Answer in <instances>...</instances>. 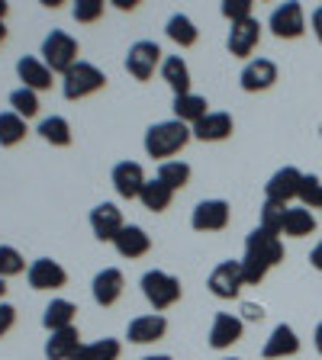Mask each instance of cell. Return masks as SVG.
I'll return each mask as SVG.
<instances>
[{
  "instance_id": "48",
  "label": "cell",
  "mask_w": 322,
  "mask_h": 360,
  "mask_svg": "<svg viewBox=\"0 0 322 360\" xmlns=\"http://www.w3.org/2000/svg\"><path fill=\"white\" fill-rule=\"evenodd\" d=\"M4 39H7V26H4V22H0V42H4Z\"/></svg>"
},
{
  "instance_id": "35",
  "label": "cell",
  "mask_w": 322,
  "mask_h": 360,
  "mask_svg": "<svg viewBox=\"0 0 322 360\" xmlns=\"http://www.w3.org/2000/svg\"><path fill=\"white\" fill-rule=\"evenodd\" d=\"M10 106H13L16 116H23V120H32L39 112V94L30 87H16L13 94H10Z\"/></svg>"
},
{
  "instance_id": "24",
  "label": "cell",
  "mask_w": 322,
  "mask_h": 360,
  "mask_svg": "<svg viewBox=\"0 0 322 360\" xmlns=\"http://www.w3.org/2000/svg\"><path fill=\"white\" fill-rule=\"evenodd\" d=\"M161 77H165V84L174 90V97L190 94V68L180 55H168V58L161 61Z\"/></svg>"
},
{
  "instance_id": "18",
  "label": "cell",
  "mask_w": 322,
  "mask_h": 360,
  "mask_svg": "<svg viewBox=\"0 0 322 360\" xmlns=\"http://www.w3.org/2000/svg\"><path fill=\"white\" fill-rule=\"evenodd\" d=\"M168 331V322L165 315H139V319H132L126 328V338L132 341V345H155V341H161Z\"/></svg>"
},
{
  "instance_id": "52",
  "label": "cell",
  "mask_w": 322,
  "mask_h": 360,
  "mask_svg": "<svg viewBox=\"0 0 322 360\" xmlns=\"http://www.w3.org/2000/svg\"><path fill=\"white\" fill-rule=\"evenodd\" d=\"M319 132H322V129H319Z\"/></svg>"
},
{
  "instance_id": "22",
  "label": "cell",
  "mask_w": 322,
  "mask_h": 360,
  "mask_svg": "<svg viewBox=\"0 0 322 360\" xmlns=\"http://www.w3.org/2000/svg\"><path fill=\"white\" fill-rule=\"evenodd\" d=\"M116 251H120L123 257H129V261H135V257H142L149 255V248H151V238L149 232H145L142 225H126L120 235H116Z\"/></svg>"
},
{
  "instance_id": "5",
  "label": "cell",
  "mask_w": 322,
  "mask_h": 360,
  "mask_svg": "<svg viewBox=\"0 0 322 360\" xmlns=\"http://www.w3.org/2000/svg\"><path fill=\"white\" fill-rule=\"evenodd\" d=\"M161 61H165L161 58V45L149 42V39H139V42L129 45V52H126V71L135 81H149Z\"/></svg>"
},
{
  "instance_id": "4",
  "label": "cell",
  "mask_w": 322,
  "mask_h": 360,
  "mask_svg": "<svg viewBox=\"0 0 322 360\" xmlns=\"http://www.w3.org/2000/svg\"><path fill=\"white\" fill-rule=\"evenodd\" d=\"M142 292L155 312H165L180 300V280L165 274V270H149L142 277Z\"/></svg>"
},
{
  "instance_id": "43",
  "label": "cell",
  "mask_w": 322,
  "mask_h": 360,
  "mask_svg": "<svg viewBox=\"0 0 322 360\" xmlns=\"http://www.w3.org/2000/svg\"><path fill=\"white\" fill-rule=\"evenodd\" d=\"M309 264H313V267H316V270H319V274H322V241H319V245L313 248V251H309Z\"/></svg>"
},
{
  "instance_id": "50",
  "label": "cell",
  "mask_w": 322,
  "mask_h": 360,
  "mask_svg": "<svg viewBox=\"0 0 322 360\" xmlns=\"http://www.w3.org/2000/svg\"><path fill=\"white\" fill-rule=\"evenodd\" d=\"M319 210H322V200H319Z\"/></svg>"
},
{
  "instance_id": "6",
  "label": "cell",
  "mask_w": 322,
  "mask_h": 360,
  "mask_svg": "<svg viewBox=\"0 0 322 360\" xmlns=\"http://www.w3.org/2000/svg\"><path fill=\"white\" fill-rule=\"evenodd\" d=\"M210 292L216 300H235L245 286V277H242V261H223L213 267L210 274Z\"/></svg>"
},
{
  "instance_id": "20",
  "label": "cell",
  "mask_w": 322,
  "mask_h": 360,
  "mask_svg": "<svg viewBox=\"0 0 322 360\" xmlns=\"http://www.w3.org/2000/svg\"><path fill=\"white\" fill-rule=\"evenodd\" d=\"M16 75H20L23 87L30 90H49L52 87V71H49V65L39 58H32V55H23L20 61H16Z\"/></svg>"
},
{
  "instance_id": "15",
  "label": "cell",
  "mask_w": 322,
  "mask_h": 360,
  "mask_svg": "<svg viewBox=\"0 0 322 360\" xmlns=\"http://www.w3.org/2000/svg\"><path fill=\"white\" fill-rule=\"evenodd\" d=\"M123 286H126V277H123L120 267H104L90 283V292H94V302L97 306H113V302L123 296Z\"/></svg>"
},
{
  "instance_id": "47",
  "label": "cell",
  "mask_w": 322,
  "mask_h": 360,
  "mask_svg": "<svg viewBox=\"0 0 322 360\" xmlns=\"http://www.w3.org/2000/svg\"><path fill=\"white\" fill-rule=\"evenodd\" d=\"M7 10H10V7H7V4H4V0H0V22H4V16H7Z\"/></svg>"
},
{
  "instance_id": "49",
  "label": "cell",
  "mask_w": 322,
  "mask_h": 360,
  "mask_svg": "<svg viewBox=\"0 0 322 360\" xmlns=\"http://www.w3.org/2000/svg\"><path fill=\"white\" fill-rule=\"evenodd\" d=\"M4 292H7V280H0V300H4Z\"/></svg>"
},
{
  "instance_id": "40",
  "label": "cell",
  "mask_w": 322,
  "mask_h": 360,
  "mask_svg": "<svg viewBox=\"0 0 322 360\" xmlns=\"http://www.w3.org/2000/svg\"><path fill=\"white\" fill-rule=\"evenodd\" d=\"M13 322H16V309L10 302H0V338L13 328Z\"/></svg>"
},
{
  "instance_id": "1",
  "label": "cell",
  "mask_w": 322,
  "mask_h": 360,
  "mask_svg": "<svg viewBox=\"0 0 322 360\" xmlns=\"http://www.w3.org/2000/svg\"><path fill=\"white\" fill-rule=\"evenodd\" d=\"M190 139H194V129L184 126L180 120L155 122V126H149V132H145V155L158 158V161L165 165V158L178 155V151L184 148Z\"/></svg>"
},
{
  "instance_id": "32",
  "label": "cell",
  "mask_w": 322,
  "mask_h": 360,
  "mask_svg": "<svg viewBox=\"0 0 322 360\" xmlns=\"http://www.w3.org/2000/svg\"><path fill=\"white\" fill-rule=\"evenodd\" d=\"M23 139H26V120L16 116L13 110L0 112V145H4V148H13V145H20Z\"/></svg>"
},
{
  "instance_id": "17",
  "label": "cell",
  "mask_w": 322,
  "mask_h": 360,
  "mask_svg": "<svg viewBox=\"0 0 322 360\" xmlns=\"http://www.w3.org/2000/svg\"><path fill=\"white\" fill-rule=\"evenodd\" d=\"M90 229L100 241H116V235L126 229V222H123V212L113 202H100L90 210Z\"/></svg>"
},
{
  "instance_id": "41",
  "label": "cell",
  "mask_w": 322,
  "mask_h": 360,
  "mask_svg": "<svg viewBox=\"0 0 322 360\" xmlns=\"http://www.w3.org/2000/svg\"><path fill=\"white\" fill-rule=\"evenodd\" d=\"M242 315H245L248 322H261V319H264V309L255 306V302H245V306H242Z\"/></svg>"
},
{
  "instance_id": "36",
  "label": "cell",
  "mask_w": 322,
  "mask_h": 360,
  "mask_svg": "<svg viewBox=\"0 0 322 360\" xmlns=\"http://www.w3.org/2000/svg\"><path fill=\"white\" fill-rule=\"evenodd\" d=\"M23 270H26V261H23L20 251L10 248V245H0V280L16 277V274H23Z\"/></svg>"
},
{
  "instance_id": "33",
  "label": "cell",
  "mask_w": 322,
  "mask_h": 360,
  "mask_svg": "<svg viewBox=\"0 0 322 360\" xmlns=\"http://www.w3.org/2000/svg\"><path fill=\"white\" fill-rule=\"evenodd\" d=\"M158 180L168 184L178 193V190H184L190 184V165H184V161H165V165H158Z\"/></svg>"
},
{
  "instance_id": "16",
  "label": "cell",
  "mask_w": 322,
  "mask_h": 360,
  "mask_svg": "<svg viewBox=\"0 0 322 360\" xmlns=\"http://www.w3.org/2000/svg\"><path fill=\"white\" fill-rule=\"evenodd\" d=\"M242 331H245V322L233 312H219L210 325V347L213 351H225L233 347L235 341H242Z\"/></svg>"
},
{
  "instance_id": "2",
  "label": "cell",
  "mask_w": 322,
  "mask_h": 360,
  "mask_svg": "<svg viewBox=\"0 0 322 360\" xmlns=\"http://www.w3.org/2000/svg\"><path fill=\"white\" fill-rule=\"evenodd\" d=\"M42 61L49 65L52 75L55 71H58V75H68V71L81 61L78 58V39L68 36V32H61V30H52L42 42Z\"/></svg>"
},
{
  "instance_id": "12",
  "label": "cell",
  "mask_w": 322,
  "mask_h": 360,
  "mask_svg": "<svg viewBox=\"0 0 322 360\" xmlns=\"http://www.w3.org/2000/svg\"><path fill=\"white\" fill-rule=\"evenodd\" d=\"M258 42H261V22L252 16V20H242V22H233V30H229V39H225V45H229V52L235 55V58H248V55L258 49Z\"/></svg>"
},
{
  "instance_id": "38",
  "label": "cell",
  "mask_w": 322,
  "mask_h": 360,
  "mask_svg": "<svg viewBox=\"0 0 322 360\" xmlns=\"http://www.w3.org/2000/svg\"><path fill=\"white\" fill-rule=\"evenodd\" d=\"M71 13L78 22H97L104 16V0H78Z\"/></svg>"
},
{
  "instance_id": "19",
  "label": "cell",
  "mask_w": 322,
  "mask_h": 360,
  "mask_svg": "<svg viewBox=\"0 0 322 360\" xmlns=\"http://www.w3.org/2000/svg\"><path fill=\"white\" fill-rule=\"evenodd\" d=\"M293 354H300V338L290 325H278V328L271 331V338L264 341L261 347V357L264 360H280V357H293Z\"/></svg>"
},
{
  "instance_id": "8",
  "label": "cell",
  "mask_w": 322,
  "mask_h": 360,
  "mask_svg": "<svg viewBox=\"0 0 322 360\" xmlns=\"http://www.w3.org/2000/svg\"><path fill=\"white\" fill-rule=\"evenodd\" d=\"M229 216H233V210H229L225 200H203V202H197L190 225H194L197 232H223L225 225H229Z\"/></svg>"
},
{
  "instance_id": "42",
  "label": "cell",
  "mask_w": 322,
  "mask_h": 360,
  "mask_svg": "<svg viewBox=\"0 0 322 360\" xmlns=\"http://www.w3.org/2000/svg\"><path fill=\"white\" fill-rule=\"evenodd\" d=\"M309 22H313V32H316V39L322 42V7H316L313 10V16H309Z\"/></svg>"
},
{
  "instance_id": "39",
  "label": "cell",
  "mask_w": 322,
  "mask_h": 360,
  "mask_svg": "<svg viewBox=\"0 0 322 360\" xmlns=\"http://www.w3.org/2000/svg\"><path fill=\"white\" fill-rule=\"evenodd\" d=\"M223 16L229 22L252 20V0H223Z\"/></svg>"
},
{
  "instance_id": "31",
  "label": "cell",
  "mask_w": 322,
  "mask_h": 360,
  "mask_svg": "<svg viewBox=\"0 0 322 360\" xmlns=\"http://www.w3.org/2000/svg\"><path fill=\"white\" fill-rule=\"evenodd\" d=\"M39 135H42L49 145H58V148L71 145V126H68L65 116H45V120L39 122Z\"/></svg>"
},
{
  "instance_id": "28",
  "label": "cell",
  "mask_w": 322,
  "mask_h": 360,
  "mask_svg": "<svg viewBox=\"0 0 322 360\" xmlns=\"http://www.w3.org/2000/svg\"><path fill=\"white\" fill-rule=\"evenodd\" d=\"M120 354H123V345L116 338H100L94 345H84L75 357L68 360H120Z\"/></svg>"
},
{
  "instance_id": "34",
  "label": "cell",
  "mask_w": 322,
  "mask_h": 360,
  "mask_svg": "<svg viewBox=\"0 0 322 360\" xmlns=\"http://www.w3.org/2000/svg\"><path fill=\"white\" fill-rule=\"evenodd\" d=\"M287 210L290 206H280V202H271V200H264V206H261V225L258 229H264V232H271V235H284V222H287Z\"/></svg>"
},
{
  "instance_id": "26",
  "label": "cell",
  "mask_w": 322,
  "mask_h": 360,
  "mask_svg": "<svg viewBox=\"0 0 322 360\" xmlns=\"http://www.w3.org/2000/svg\"><path fill=\"white\" fill-rule=\"evenodd\" d=\"M75 315H78V306H75V302L52 300L49 306H45V312H42V325L49 328V335H52V331L71 328V325H75Z\"/></svg>"
},
{
  "instance_id": "14",
  "label": "cell",
  "mask_w": 322,
  "mask_h": 360,
  "mask_svg": "<svg viewBox=\"0 0 322 360\" xmlns=\"http://www.w3.org/2000/svg\"><path fill=\"white\" fill-rule=\"evenodd\" d=\"M300 184H303V174L297 171V167H280V171L264 184V196H268L271 202L287 206L293 196H300Z\"/></svg>"
},
{
  "instance_id": "27",
  "label": "cell",
  "mask_w": 322,
  "mask_h": 360,
  "mask_svg": "<svg viewBox=\"0 0 322 360\" xmlns=\"http://www.w3.org/2000/svg\"><path fill=\"white\" fill-rule=\"evenodd\" d=\"M139 200H142L145 210H151V212H165L168 206H171V200H174V190L155 177V180H149V184L142 187V196H139Z\"/></svg>"
},
{
  "instance_id": "30",
  "label": "cell",
  "mask_w": 322,
  "mask_h": 360,
  "mask_svg": "<svg viewBox=\"0 0 322 360\" xmlns=\"http://www.w3.org/2000/svg\"><path fill=\"white\" fill-rule=\"evenodd\" d=\"M165 32H168V39L171 42H178L180 49H190V45H197V26H194V20L190 16H184V13H174L171 20H168V26H165Z\"/></svg>"
},
{
  "instance_id": "44",
  "label": "cell",
  "mask_w": 322,
  "mask_h": 360,
  "mask_svg": "<svg viewBox=\"0 0 322 360\" xmlns=\"http://www.w3.org/2000/svg\"><path fill=\"white\" fill-rule=\"evenodd\" d=\"M113 7H120V10H132L135 7V0H110Z\"/></svg>"
},
{
  "instance_id": "7",
  "label": "cell",
  "mask_w": 322,
  "mask_h": 360,
  "mask_svg": "<svg viewBox=\"0 0 322 360\" xmlns=\"http://www.w3.org/2000/svg\"><path fill=\"white\" fill-rule=\"evenodd\" d=\"M268 26L278 39H300L303 30H306V13H303V7L297 0H290V4H280V7L271 13Z\"/></svg>"
},
{
  "instance_id": "29",
  "label": "cell",
  "mask_w": 322,
  "mask_h": 360,
  "mask_svg": "<svg viewBox=\"0 0 322 360\" xmlns=\"http://www.w3.org/2000/svg\"><path fill=\"white\" fill-rule=\"evenodd\" d=\"M316 232V216L306 210V206H293L287 210V222H284V235L290 238H306V235Z\"/></svg>"
},
{
  "instance_id": "37",
  "label": "cell",
  "mask_w": 322,
  "mask_h": 360,
  "mask_svg": "<svg viewBox=\"0 0 322 360\" xmlns=\"http://www.w3.org/2000/svg\"><path fill=\"white\" fill-rule=\"evenodd\" d=\"M297 200L306 206V210H319V200H322V180L316 174H303V184H300V196Z\"/></svg>"
},
{
  "instance_id": "21",
  "label": "cell",
  "mask_w": 322,
  "mask_h": 360,
  "mask_svg": "<svg viewBox=\"0 0 322 360\" xmlns=\"http://www.w3.org/2000/svg\"><path fill=\"white\" fill-rule=\"evenodd\" d=\"M81 347H84L81 335H78V328L71 325V328H61V331H52V335H49V341H45V357L68 360V357H75Z\"/></svg>"
},
{
  "instance_id": "51",
  "label": "cell",
  "mask_w": 322,
  "mask_h": 360,
  "mask_svg": "<svg viewBox=\"0 0 322 360\" xmlns=\"http://www.w3.org/2000/svg\"><path fill=\"white\" fill-rule=\"evenodd\" d=\"M225 360H235V357H225Z\"/></svg>"
},
{
  "instance_id": "45",
  "label": "cell",
  "mask_w": 322,
  "mask_h": 360,
  "mask_svg": "<svg viewBox=\"0 0 322 360\" xmlns=\"http://www.w3.org/2000/svg\"><path fill=\"white\" fill-rule=\"evenodd\" d=\"M313 341H316V351L322 354V322L316 325V335H313Z\"/></svg>"
},
{
  "instance_id": "9",
  "label": "cell",
  "mask_w": 322,
  "mask_h": 360,
  "mask_svg": "<svg viewBox=\"0 0 322 360\" xmlns=\"http://www.w3.org/2000/svg\"><path fill=\"white\" fill-rule=\"evenodd\" d=\"M245 255L258 257V261H264L268 267H278L280 261H284V241L278 238V235L264 232V229H255V232L245 238Z\"/></svg>"
},
{
  "instance_id": "10",
  "label": "cell",
  "mask_w": 322,
  "mask_h": 360,
  "mask_svg": "<svg viewBox=\"0 0 322 360\" xmlns=\"http://www.w3.org/2000/svg\"><path fill=\"white\" fill-rule=\"evenodd\" d=\"M145 184H149V180H145V171L139 161H120V165L113 167V190H116L123 200H139Z\"/></svg>"
},
{
  "instance_id": "23",
  "label": "cell",
  "mask_w": 322,
  "mask_h": 360,
  "mask_svg": "<svg viewBox=\"0 0 322 360\" xmlns=\"http://www.w3.org/2000/svg\"><path fill=\"white\" fill-rule=\"evenodd\" d=\"M233 135V116L229 112H206L194 126V139L200 142H223Z\"/></svg>"
},
{
  "instance_id": "25",
  "label": "cell",
  "mask_w": 322,
  "mask_h": 360,
  "mask_svg": "<svg viewBox=\"0 0 322 360\" xmlns=\"http://www.w3.org/2000/svg\"><path fill=\"white\" fill-rule=\"evenodd\" d=\"M171 106H174V120H180L184 126H190V129H194L197 122L210 112V110H206L210 103H206V97H200V94H184V97H174Z\"/></svg>"
},
{
  "instance_id": "46",
  "label": "cell",
  "mask_w": 322,
  "mask_h": 360,
  "mask_svg": "<svg viewBox=\"0 0 322 360\" xmlns=\"http://www.w3.org/2000/svg\"><path fill=\"white\" fill-rule=\"evenodd\" d=\"M142 360H174V357H168V354H149V357H142Z\"/></svg>"
},
{
  "instance_id": "13",
  "label": "cell",
  "mask_w": 322,
  "mask_h": 360,
  "mask_svg": "<svg viewBox=\"0 0 322 360\" xmlns=\"http://www.w3.org/2000/svg\"><path fill=\"white\" fill-rule=\"evenodd\" d=\"M274 81H278V65H274L271 58H252L239 75V84H242L245 94L268 90V87H274Z\"/></svg>"
},
{
  "instance_id": "3",
  "label": "cell",
  "mask_w": 322,
  "mask_h": 360,
  "mask_svg": "<svg viewBox=\"0 0 322 360\" xmlns=\"http://www.w3.org/2000/svg\"><path fill=\"white\" fill-rule=\"evenodd\" d=\"M104 84H106V75L97 65L78 61L68 75H61V94H65V100H84L90 94H97Z\"/></svg>"
},
{
  "instance_id": "11",
  "label": "cell",
  "mask_w": 322,
  "mask_h": 360,
  "mask_svg": "<svg viewBox=\"0 0 322 360\" xmlns=\"http://www.w3.org/2000/svg\"><path fill=\"white\" fill-rule=\"evenodd\" d=\"M26 280H30L32 290H61L68 283V270L52 257H39V261L30 264Z\"/></svg>"
}]
</instances>
